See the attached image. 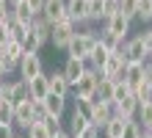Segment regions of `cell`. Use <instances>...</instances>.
<instances>
[{
    "label": "cell",
    "mask_w": 152,
    "mask_h": 138,
    "mask_svg": "<svg viewBox=\"0 0 152 138\" xmlns=\"http://www.w3.org/2000/svg\"><path fill=\"white\" fill-rule=\"evenodd\" d=\"M97 31H83V33H75L72 36V42H69V47H66V53H69V58H80V61H86L88 58V53L94 50V44H97Z\"/></svg>",
    "instance_id": "1"
},
{
    "label": "cell",
    "mask_w": 152,
    "mask_h": 138,
    "mask_svg": "<svg viewBox=\"0 0 152 138\" xmlns=\"http://www.w3.org/2000/svg\"><path fill=\"white\" fill-rule=\"evenodd\" d=\"M75 33H77V28L69 22V20H64V22H58V25L50 28V44H53L56 50H66Z\"/></svg>",
    "instance_id": "2"
},
{
    "label": "cell",
    "mask_w": 152,
    "mask_h": 138,
    "mask_svg": "<svg viewBox=\"0 0 152 138\" xmlns=\"http://www.w3.org/2000/svg\"><path fill=\"white\" fill-rule=\"evenodd\" d=\"M124 66H127V58H124V53H122V47H119V50H113V53L108 55L105 66L100 69V77H105V80H119L122 72H124Z\"/></svg>",
    "instance_id": "3"
},
{
    "label": "cell",
    "mask_w": 152,
    "mask_h": 138,
    "mask_svg": "<svg viewBox=\"0 0 152 138\" xmlns=\"http://www.w3.org/2000/svg\"><path fill=\"white\" fill-rule=\"evenodd\" d=\"M97 80H100V72L86 69V75L75 83V99H88L91 102L94 94H97Z\"/></svg>",
    "instance_id": "4"
},
{
    "label": "cell",
    "mask_w": 152,
    "mask_h": 138,
    "mask_svg": "<svg viewBox=\"0 0 152 138\" xmlns=\"http://www.w3.org/2000/svg\"><path fill=\"white\" fill-rule=\"evenodd\" d=\"M0 94H3L6 102H11V108L28 102V86H25V80H17V83H3L0 86Z\"/></svg>",
    "instance_id": "5"
},
{
    "label": "cell",
    "mask_w": 152,
    "mask_h": 138,
    "mask_svg": "<svg viewBox=\"0 0 152 138\" xmlns=\"http://www.w3.org/2000/svg\"><path fill=\"white\" fill-rule=\"evenodd\" d=\"M42 20L47 22L50 28L58 25V22H64V20H66V0H44Z\"/></svg>",
    "instance_id": "6"
},
{
    "label": "cell",
    "mask_w": 152,
    "mask_h": 138,
    "mask_svg": "<svg viewBox=\"0 0 152 138\" xmlns=\"http://www.w3.org/2000/svg\"><path fill=\"white\" fill-rule=\"evenodd\" d=\"M111 116H113V105L100 102V99H91V110H88V124H94L97 130H102V127L111 122Z\"/></svg>",
    "instance_id": "7"
},
{
    "label": "cell",
    "mask_w": 152,
    "mask_h": 138,
    "mask_svg": "<svg viewBox=\"0 0 152 138\" xmlns=\"http://www.w3.org/2000/svg\"><path fill=\"white\" fill-rule=\"evenodd\" d=\"M105 33H111L113 39L124 42V39H127V33H130V20H127V17H122L119 11L111 14L108 20H105Z\"/></svg>",
    "instance_id": "8"
},
{
    "label": "cell",
    "mask_w": 152,
    "mask_h": 138,
    "mask_svg": "<svg viewBox=\"0 0 152 138\" xmlns=\"http://www.w3.org/2000/svg\"><path fill=\"white\" fill-rule=\"evenodd\" d=\"M122 53H124V58H127V64H144L147 61V47H144V42H141V36L122 42Z\"/></svg>",
    "instance_id": "9"
},
{
    "label": "cell",
    "mask_w": 152,
    "mask_h": 138,
    "mask_svg": "<svg viewBox=\"0 0 152 138\" xmlns=\"http://www.w3.org/2000/svg\"><path fill=\"white\" fill-rule=\"evenodd\" d=\"M17 69H20L22 80H31V77L42 75V58H39V53H25L22 61L17 64Z\"/></svg>",
    "instance_id": "10"
},
{
    "label": "cell",
    "mask_w": 152,
    "mask_h": 138,
    "mask_svg": "<svg viewBox=\"0 0 152 138\" xmlns=\"http://www.w3.org/2000/svg\"><path fill=\"white\" fill-rule=\"evenodd\" d=\"M66 20L75 28L80 22H91L88 20V0H66Z\"/></svg>",
    "instance_id": "11"
},
{
    "label": "cell",
    "mask_w": 152,
    "mask_h": 138,
    "mask_svg": "<svg viewBox=\"0 0 152 138\" xmlns=\"http://www.w3.org/2000/svg\"><path fill=\"white\" fill-rule=\"evenodd\" d=\"M25 86H28V99L31 102H42L44 97L50 94L47 91V75H36V77H31V80H25Z\"/></svg>",
    "instance_id": "12"
},
{
    "label": "cell",
    "mask_w": 152,
    "mask_h": 138,
    "mask_svg": "<svg viewBox=\"0 0 152 138\" xmlns=\"http://www.w3.org/2000/svg\"><path fill=\"white\" fill-rule=\"evenodd\" d=\"M69 88H72V86L66 83V77H64V72H61V69H56V72H50V75H47V91H50V94L66 99L69 97Z\"/></svg>",
    "instance_id": "13"
},
{
    "label": "cell",
    "mask_w": 152,
    "mask_h": 138,
    "mask_svg": "<svg viewBox=\"0 0 152 138\" xmlns=\"http://www.w3.org/2000/svg\"><path fill=\"white\" fill-rule=\"evenodd\" d=\"M8 6H11V8H8V11H11V20L28 25V28L33 22V17H39V14H33V8H31L28 0H17V3H8Z\"/></svg>",
    "instance_id": "14"
},
{
    "label": "cell",
    "mask_w": 152,
    "mask_h": 138,
    "mask_svg": "<svg viewBox=\"0 0 152 138\" xmlns=\"http://www.w3.org/2000/svg\"><path fill=\"white\" fill-rule=\"evenodd\" d=\"M61 72H64L66 83L75 88V83L86 75V61H80V58H66V64H64V69H61Z\"/></svg>",
    "instance_id": "15"
},
{
    "label": "cell",
    "mask_w": 152,
    "mask_h": 138,
    "mask_svg": "<svg viewBox=\"0 0 152 138\" xmlns=\"http://www.w3.org/2000/svg\"><path fill=\"white\" fill-rule=\"evenodd\" d=\"M136 110H138L136 94H130V97L119 99V102H113V116H119V119H136Z\"/></svg>",
    "instance_id": "16"
},
{
    "label": "cell",
    "mask_w": 152,
    "mask_h": 138,
    "mask_svg": "<svg viewBox=\"0 0 152 138\" xmlns=\"http://www.w3.org/2000/svg\"><path fill=\"white\" fill-rule=\"evenodd\" d=\"M97 39H100V36H97ZM108 55H111V53L105 50L100 42H97V44H94V50L88 53V58H86V69H91V72H100V69L105 66V61H108Z\"/></svg>",
    "instance_id": "17"
},
{
    "label": "cell",
    "mask_w": 152,
    "mask_h": 138,
    "mask_svg": "<svg viewBox=\"0 0 152 138\" xmlns=\"http://www.w3.org/2000/svg\"><path fill=\"white\" fill-rule=\"evenodd\" d=\"M11 124H14V127H25V130L33 124V102H31V99L14 108V122H11Z\"/></svg>",
    "instance_id": "18"
},
{
    "label": "cell",
    "mask_w": 152,
    "mask_h": 138,
    "mask_svg": "<svg viewBox=\"0 0 152 138\" xmlns=\"http://www.w3.org/2000/svg\"><path fill=\"white\" fill-rule=\"evenodd\" d=\"M42 105H44V110H47V116L61 119V116H64V110H66V99L64 97H56V94H47V97L42 99Z\"/></svg>",
    "instance_id": "19"
},
{
    "label": "cell",
    "mask_w": 152,
    "mask_h": 138,
    "mask_svg": "<svg viewBox=\"0 0 152 138\" xmlns=\"http://www.w3.org/2000/svg\"><path fill=\"white\" fill-rule=\"evenodd\" d=\"M147 64V61H144ZM144 64H127L122 72V80L130 83V88H136L138 83H144Z\"/></svg>",
    "instance_id": "20"
},
{
    "label": "cell",
    "mask_w": 152,
    "mask_h": 138,
    "mask_svg": "<svg viewBox=\"0 0 152 138\" xmlns=\"http://www.w3.org/2000/svg\"><path fill=\"white\" fill-rule=\"evenodd\" d=\"M28 31L36 36V42H39V44H47V42H50V25L42 20V14H39V17H33V22H31Z\"/></svg>",
    "instance_id": "21"
},
{
    "label": "cell",
    "mask_w": 152,
    "mask_h": 138,
    "mask_svg": "<svg viewBox=\"0 0 152 138\" xmlns=\"http://www.w3.org/2000/svg\"><path fill=\"white\" fill-rule=\"evenodd\" d=\"M94 99L113 105V80H105V77L97 80V94H94Z\"/></svg>",
    "instance_id": "22"
},
{
    "label": "cell",
    "mask_w": 152,
    "mask_h": 138,
    "mask_svg": "<svg viewBox=\"0 0 152 138\" xmlns=\"http://www.w3.org/2000/svg\"><path fill=\"white\" fill-rule=\"evenodd\" d=\"M86 127H88V119L83 113H77V110H72V116H69V135L80 138V135L86 133Z\"/></svg>",
    "instance_id": "23"
},
{
    "label": "cell",
    "mask_w": 152,
    "mask_h": 138,
    "mask_svg": "<svg viewBox=\"0 0 152 138\" xmlns=\"http://www.w3.org/2000/svg\"><path fill=\"white\" fill-rule=\"evenodd\" d=\"M136 113H138V119H136V122L141 124V130H144V133H149V130H152V99H149V102H141Z\"/></svg>",
    "instance_id": "24"
},
{
    "label": "cell",
    "mask_w": 152,
    "mask_h": 138,
    "mask_svg": "<svg viewBox=\"0 0 152 138\" xmlns=\"http://www.w3.org/2000/svg\"><path fill=\"white\" fill-rule=\"evenodd\" d=\"M0 53H3L11 64H20V61H22V55H25V50H22V44H20V42H8Z\"/></svg>",
    "instance_id": "25"
},
{
    "label": "cell",
    "mask_w": 152,
    "mask_h": 138,
    "mask_svg": "<svg viewBox=\"0 0 152 138\" xmlns=\"http://www.w3.org/2000/svg\"><path fill=\"white\" fill-rule=\"evenodd\" d=\"M124 122L127 119H119V116H111V122L102 127L105 130V138H122V130H124Z\"/></svg>",
    "instance_id": "26"
},
{
    "label": "cell",
    "mask_w": 152,
    "mask_h": 138,
    "mask_svg": "<svg viewBox=\"0 0 152 138\" xmlns=\"http://www.w3.org/2000/svg\"><path fill=\"white\" fill-rule=\"evenodd\" d=\"M8 33H11V42H20L22 44V39L28 36V25H22V22H17V20L8 17Z\"/></svg>",
    "instance_id": "27"
},
{
    "label": "cell",
    "mask_w": 152,
    "mask_h": 138,
    "mask_svg": "<svg viewBox=\"0 0 152 138\" xmlns=\"http://www.w3.org/2000/svg\"><path fill=\"white\" fill-rule=\"evenodd\" d=\"M136 11H138V0H119V14L127 17L130 22L136 20Z\"/></svg>",
    "instance_id": "28"
},
{
    "label": "cell",
    "mask_w": 152,
    "mask_h": 138,
    "mask_svg": "<svg viewBox=\"0 0 152 138\" xmlns=\"http://www.w3.org/2000/svg\"><path fill=\"white\" fill-rule=\"evenodd\" d=\"M133 94V88H130V83H124L122 77L119 80H113V102H119V99H124V97H130Z\"/></svg>",
    "instance_id": "29"
},
{
    "label": "cell",
    "mask_w": 152,
    "mask_h": 138,
    "mask_svg": "<svg viewBox=\"0 0 152 138\" xmlns=\"http://www.w3.org/2000/svg\"><path fill=\"white\" fill-rule=\"evenodd\" d=\"M141 135H144L141 124L136 119H127V122H124V130H122V138H141Z\"/></svg>",
    "instance_id": "30"
},
{
    "label": "cell",
    "mask_w": 152,
    "mask_h": 138,
    "mask_svg": "<svg viewBox=\"0 0 152 138\" xmlns=\"http://www.w3.org/2000/svg\"><path fill=\"white\" fill-rule=\"evenodd\" d=\"M88 20H105V0H88Z\"/></svg>",
    "instance_id": "31"
},
{
    "label": "cell",
    "mask_w": 152,
    "mask_h": 138,
    "mask_svg": "<svg viewBox=\"0 0 152 138\" xmlns=\"http://www.w3.org/2000/svg\"><path fill=\"white\" fill-rule=\"evenodd\" d=\"M42 124H44V130H47L50 138H56L58 133H64V124H61V119H56V116H47Z\"/></svg>",
    "instance_id": "32"
},
{
    "label": "cell",
    "mask_w": 152,
    "mask_h": 138,
    "mask_svg": "<svg viewBox=\"0 0 152 138\" xmlns=\"http://www.w3.org/2000/svg\"><path fill=\"white\" fill-rule=\"evenodd\" d=\"M97 42H100L108 53H113V50H119V47H122V42H119V39H113V36H111V33H105V31L100 33V39H97Z\"/></svg>",
    "instance_id": "33"
},
{
    "label": "cell",
    "mask_w": 152,
    "mask_h": 138,
    "mask_svg": "<svg viewBox=\"0 0 152 138\" xmlns=\"http://www.w3.org/2000/svg\"><path fill=\"white\" fill-rule=\"evenodd\" d=\"M136 17L141 22H149L152 20V0H138V11H136Z\"/></svg>",
    "instance_id": "34"
},
{
    "label": "cell",
    "mask_w": 152,
    "mask_h": 138,
    "mask_svg": "<svg viewBox=\"0 0 152 138\" xmlns=\"http://www.w3.org/2000/svg\"><path fill=\"white\" fill-rule=\"evenodd\" d=\"M11 122H14V108H11V102L0 99V124H11Z\"/></svg>",
    "instance_id": "35"
},
{
    "label": "cell",
    "mask_w": 152,
    "mask_h": 138,
    "mask_svg": "<svg viewBox=\"0 0 152 138\" xmlns=\"http://www.w3.org/2000/svg\"><path fill=\"white\" fill-rule=\"evenodd\" d=\"M133 94H136L138 105H141V102H149V99H152V88L147 86V83H138V86L133 88Z\"/></svg>",
    "instance_id": "36"
},
{
    "label": "cell",
    "mask_w": 152,
    "mask_h": 138,
    "mask_svg": "<svg viewBox=\"0 0 152 138\" xmlns=\"http://www.w3.org/2000/svg\"><path fill=\"white\" fill-rule=\"evenodd\" d=\"M22 50H25V53H39V50H42V44L36 42V36H33L31 31H28V36L22 39Z\"/></svg>",
    "instance_id": "37"
},
{
    "label": "cell",
    "mask_w": 152,
    "mask_h": 138,
    "mask_svg": "<svg viewBox=\"0 0 152 138\" xmlns=\"http://www.w3.org/2000/svg\"><path fill=\"white\" fill-rule=\"evenodd\" d=\"M25 138H50V135H47V130H44L42 122H33L28 127V135H25Z\"/></svg>",
    "instance_id": "38"
},
{
    "label": "cell",
    "mask_w": 152,
    "mask_h": 138,
    "mask_svg": "<svg viewBox=\"0 0 152 138\" xmlns=\"http://www.w3.org/2000/svg\"><path fill=\"white\" fill-rule=\"evenodd\" d=\"M8 42H11V33H8V20H6V22H0V50H3Z\"/></svg>",
    "instance_id": "39"
},
{
    "label": "cell",
    "mask_w": 152,
    "mask_h": 138,
    "mask_svg": "<svg viewBox=\"0 0 152 138\" xmlns=\"http://www.w3.org/2000/svg\"><path fill=\"white\" fill-rule=\"evenodd\" d=\"M47 119V110H44L42 102H33V122H44Z\"/></svg>",
    "instance_id": "40"
},
{
    "label": "cell",
    "mask_w": 152,
    "mask_h": 138,
    "mask_svg": "<svg viewBox=\"0 0 152 138\" xmlns=\"http://www.w3.org/2000/svg\"><path fill=\"white\" fill-rule=\"evenodd\" d=\"M141 42H144V47H147V58H149V55H152V28L141 33Z\"/></svg>",
    "instance_id": "41"
},
{
    "label": "cell",
    "mask_w": 152,
    "mask_h": 138,
    "mask_svg": "<svg viewBox=\"0 0 152 138\" xmlns=\"http://www.w3.org/2000/svg\"><path fill=\"white\" fill-rule=\"evenodd\" d=\"M116 11H119V0H105V20Z\"/></svg>",
    "instance_id": "42"
},
{
    "label": "cell",
    "mask_w": 152,
    "mask_h": 138,
    "mask_svg": "<svg viewBox=\"0 0 152 138\" xmlns=\"http://www.w3.org/2000/svg\"><path fill=\"white\" fill-rule=\"evenodd\" d=\"M0 138H17L14 124H0Z\"/></svg>",
    "instance_id": "43"
},
{
    "label": "cell",
    "mask_w": 152,
    "mask_h": 138,
    "mask_svg": "<svg viewBox=\"0 0 152 138\" xmlns=\"http://www.w3.org/2000/svg\"><path fill=\"white\" fill-rule=\"evenodd\" d=\"M8 8H11V6H8V0H0V22H6L8 17H11V11H8Z\"/></svg>",
    "instance_id": "44"
},
{
    "label": "cell",
    "mask_w": 152,
    "mask_h": 138,
    "mask_svg": "<svg viewBox=\"0 0 152 138\" xmlns=\"http://www.w3.org/2000/svg\"><path fill=\"white\" fill-rule=\"evenodd\" d=\"M144 83H147V86L152 88V64H149V61L144 64Z\"/></svg>",
    "instance_id": "45"
},
{
    "label": "cell",
    "mask_w": 152,
    "mask_h": 138,
    "mask_svg": "<svg viewBox=\"0 0 152 138\" xmlns=\"http://www.w3.org/2000/svg\"><path fill=\"white\" fill-rule=\"evenodd\" d=\"M80 138H100V130H97L94 124H88V127H86V133L80 135Z\"/></svg>",
    "instance_id": "46"
},
{
    "label": "cell",
    "mask_w": 152,
    "mask_h": 138,
    "mask_svg": "<svg viewBox=\"0 0 152 138\" xmlns=\"http://www.w3.org/2000/svg\"><path fill=\"white\" fill-rule=\"evenodd\" d=\"M31 8H33V14H42V8H44V0H28Z\"/></svg>",
    "instance_id": "47"
},
{
    "label": "cell",
    "mask_w": 152,
    "mask_h": 138,
    "mask_svg": "<svg viewBox=\"0 0 152 138\" xmlns=\"http://www.w3.org/2000/svg\"><path fill=\"white\" fill-rule=\"evenodd\" d=\"M56 138H72V135H69V133H58Z\"/></svg>",
    "instance_id": "48"
},
{
    "label": "cell",
    "mask_w": 152,
    "mask_h": 138,
    "mask_svg": "<svg viewBox=\"0 0 152 138\" xmlns=\"http://www.w3.org/2000/svg\"><path fill=\"white\" fill-rule=\"evenodd\" d=\"M3 77H6V75H3V72H0V86H3Z\"/></svg>",
    "instance_id": "49"
},
{
    "label": "cell",
    "mask_w": 152,
    "mask_h": 138,
    "mask_svg": "<svg viewBox=\"0 0 152 138\" xmlns=\"http://www.w3.org/2000/svg\"><path fill=\"white\" fill-rule=\"evenodd\" d=\"M141 138H152V135H149V133H144V135H141Z\"/></svg>",
    "instance_id": "50"
},
{
    "label": "cell",
    "mask_w": 152,
    "mask_h": 138,
    "mask_svg": "<svg viewBox=\"0 0 152 138\" xmlns=\"http://www.w3.org/2000/svg\"><path fill=\"white\" fill-rule=\"evenodd\" d=\"M147 61H149V64H152V55H149V58H147Z\"/></svg>",
    "instance_id": "51"
},
{
    "label": "cell",
    "mask_w": 152,
    "mask_h": 138,
    "mask_svg": "<svg viewBox=\"0 0 152 138\" xmlns=\"http://www.w3.org/2000/svg\"><path fill=\"white\" fill-rule=\"evenodd\" d=\"M8 3H17V0H8Z\"/></svg>",
    "instance_id": "52"
},
{
    "label": "cell",
    "mask_w": 152,
    "mask_h": 138,
    "mask_svg": "<svg viewBox=\"0 0 152 138\" xmlns=\"http://www.w3.org/2000/svg\"><path fill=\"white\" fill-rule=\"evenodd\" d=\"M17 138H25V135H17Z\"/></svg>",
    "instance_id": "53"
},
{
    "label": "cell",
    "mask_w": 152,
    "mask_h": 138,
    "mask_svg": "<svg viewBox=\"0 0 152 138\" xmlns=\"http://www.w3.org/2000/svg\"><path fill=\"white\" fill-rule=\"evenodd\" d=\"M0 99H3V94H0Z\"/></svg>",
    "instance_id": "54"
}]
</instances>
